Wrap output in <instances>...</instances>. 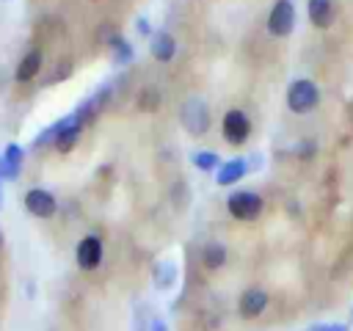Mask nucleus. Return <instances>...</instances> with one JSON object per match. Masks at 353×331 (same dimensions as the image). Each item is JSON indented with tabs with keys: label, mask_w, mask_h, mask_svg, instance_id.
Returning <instances> with one entry per match:
<instances>
[{
	"label": "nucleus",
	"mask_w": 353,
	"mask_h": 331,
	"mask_svg": "<svg viewBox=\"0 0 353 331\" xmlns=\"http://www.w3.org/2000/svg\"><path fill=\"white\" fill-rule=\"evenodd\" d=\"M179 121L185 127V132H190L193 138H201L207 135L210 130V108L201 97H188L182 105H179Z\"/></svg>",
	"instance_id": "obj_1"
},
{
	"label": "nucleus",
	"mask_w": 353,
	"mask_h": 331,
	"mask_svg": "<svg viewBox=\"0 0 353 331\" xmlns=\"http://www.w3.org/2000/svg\"><path fill=\"white\" fill-rule=\"evenodd\" d=\"M320 105V88L309 77H295L287 86V108L292 113H309Z\"/></svg>",
	"instance_id": "obj_2"
},
{
	"label": "nucleus",
	"mask_w": 353,
	"mask_h": 331,
	"mask_svg": "<svg viewBox=\"0 0 353 331\" xmlns=\"http://www.w3.org/2000/svg\"><path fill=\"white\" fill-rule=\"evenodd\" d=\"M226 210L237 221H256L265 210V201L256 190H232L226 196Z\"/></svg>",
	"instance_id": "obj_3"
},
{
	"label": "nucleus",
	"mask_w": 353,
	"mask_h": 331,
	"mask_svg": "<svg viewBox=\"0 0 353 331\" xmlns=\"http://www.w3.org/2000/svg\"><path fill=\"white\" fill-rule=\"evenodd\" d=\"M50 130H52V149H58V152H72V146H74L77 138H80L83 119L72 110L69 116H63V119H58L55 124H50Z\"/></svg>",
	"instance_id": "obj_4"
},
{
	"label": "nucleus",
	"mask_w": 353,
	"mask_h": 331,
	"mask_svg": "<svg viewBox=\"0 0 353 331\" xmlns=\"http://www.w3.org/2000/svg\"><path fill=\"white\" fill-rule=\"evenodd\" d=\"M221 130H223V141L232 143V146H243L251 135V119L245 116V110L240 108H229L223 113V121H221Z\"/></svg>",
	"instance_id": "obj_5"
},
{
	"label": "nucleus",
	"mask_w": 353,
	"mask_h": 331,
	"mask_svg": "<svg viewBox=\"0 0 353 331\" xmlns=\"http://www.w3.org/2000/svg\"><path fill=\"white\" fill-rule=\"evenodd\" d=\"M295 28V6L292 0H276L270 6V14H268V33L276 36V39H284L290 36Z\"/></svg>",
	"instance_id": "obj_6"
},
{
	"label": "nucleus",
	"mask_w": 353,
	"mask_h": 331,
	"mask_svg": "<svg viewBox=\"0 0 353 331\" xmlns=\"http://www.w3.org/2000/svg\"><path fill=\"white\" fill-rule=\"evenodd\" d=\"M105 259V245L99 234H85L74 248V262L80 270H97Z\"/></svg>",
	"instance_id": "obj_7"
},
{
	"label": "nucleus",
	"mask_w": 353,
	"mask_h": 331,
	"mask_svg": "<svg viewBox=\"0 0 353 331\" xmlns=\"http://www.w3.org/2000/svg\"><path fill=\"white\" fill-rule=\"evenodd\" d=\"M22 201H25V210L33 218H52L58 212V201L47 188H30Z\"/></svg>",
	"instance_id": "obj_8"
},
{
	"label": "nucleus",
	"mask_w": 353,
	"mask_h": 331,
	"mask_svg": "<svg viewBox=\"0 0 353 331\" xmlns=\"http://www.w3.org/2000/svg\"><path fill=\"white\" fill-rule=\"evenodd\" d=\"M268 303H270V295L262 287H248L237 298V314L243 320H254V317H259L268 309Z\"/></svg>",
	"instance_id": "obj_9"
},
{
	"label": "nucleus",
	"mask_w": 353,
	"mask_h": 331,
	"mask_svg": "<svg viewBox=\"0 0 353 331\" xmlns=\"http://www.w3.org/2000/svg\"><path fill=\"white\" fill-rule=\"evenodd\" d=\"M22 163H25V149L19 143H6L0 154V179H11V182L19 179Z\"/></svg>",
	"instance_id": "obj_10"
},
{
	"label": "nucleus",
	"mask_w": 353,
	"mask_h": 331,
	"mask_svg": "<svg viewBox=\"0 0 353 331\" xmlns=\"http://www.w3.org/2000/svg\"><path fill=\"white\" fill-rule=\"evenodd\" d=\"M149 52H152L154 61L168 63V61L176 55V39H174L165 28H163V30H154V33L149 36Z\"/></svg>",
	"instance_id": "obj_11"
},
{
	"label": "nucleus",
	"mask_w": 353,
	"mask_h": 331,
	"mask_svg": "<svg viewBox=\"0 0 353 331\" xmlns=\"http://www.w3.org/2000/svg\"><path fill=\"white\" fill-rule=\"evenodd\" d=\"M245 174H248V163H245L243 157H232V160H226V163L218 166V171H215V182H218L221 188H232V185L240 182Z\"/></svg>",
	"instance_id": "obj_12"
},
{
	"label": "nucleus",
	"mask_w": 353,
	"mask_h": 331,
	"mask_svg": "<svg viewBox=\"0 0 353 331\" xmlns=\"http://www.w3.org/2000/svg\"><path fill=\"white\" fill-rule=\"evenodd\" d=\"M41 61H44V55H41L39 47L28 50V52L22 55V61L17 63V69H14V80H17V83H30V80L41 72Z\"/></svg>",
	"instance_id": "obj_13"
},
{
	"label": "nucleus",
	"mask_w": 353,
	"mask_h": 331,
	"mask_svg": "<svg viewBox=\"0 0 353 331\" xmlns=\"http://www.w3.org/2000/svg\"><path fill=\"white\" fill-rule=\"evenodd\" d=\"M108 99H110V86H102V88H99L97 94H91V97H88V99H85L74 113H77V116L83 119V124H85V121H91L97 113H102V110H105Z\"/></svg>",
	"instance_id": "obj_14"
},
{
	"label": "nucleus",
	"mask_w": 353,
	"mask_h": 331,
	"mask_svg": "<svg viewBox=\"0 0 353 331\" xmlns=\"http://www.w3.org/2000/svg\"><path fill=\"white\" fill-rule=\"evenodd\" d=\"M108 55H110V61H113L116 66H127V63H132L135 50H132V44H130L124 36L113 33V36L108 39Z\"/></svg>",
	"instance_id": "obj_15"
},
{
	"label": "nucleus",
	"mask_w": 353,
	"mask_h": 331,
	"mask_svg": "<svg viewBox=\"0 0 353 331\" xmlns=\"http://www.w3.org/2000/svg\"><path fill=\"white\" fill-rule=\"evenodd\" d=\"M306 17L314 28H328L334 22V3L331 0H309L306 3Z\"/></svg>",
	"instance_id": "obj_16"
},
{
	"label": "nucleus",
	"mask_w": 353,
	"mask_h": 331,
	"mask_svg": "<svg viewBox=\"0 0 353 331\" xmlns=\"http://www.w3.org/2000/svg\"><path fill=\"white\" fill-rule=\"evenodd\" d=\"M226 259H229V251H226L223 243H218V240L204 243V248H201V265L207 270H221L226 265Z\"/></svg>",
	"instance_id": "obj_17"
},
{
	"label": "nucleus",
	"mask_w": 353,
	"mask_h": 331,
	"mask_svg": "<svg viewBox=\"0 0 353 331\" xmlns=\"http://www.w3.org/2000/svg\"><path fill=\"white\" fill-rule=\"evenodd\" d=\"M152 281L157 290H171L176 284V265L174 262H157L152 270Z\"/></svg>",
	"instance_id": "obj_18"
},
{
	"label": "nucleus",
	"mask_w": 353,
	"mask_h": 331,
	"mask_svg": "<svg viewBox=\"0 0 353 331\" xmlns=\"http://www.w3.org/2000/svg\"><path fill=\"white\" fill-rule=\"evenodd\" d=\"M190 163H193L199 171L210 174V171H218L221 157H218V152H212V149H199V152H193V154H190Z\"/></svg>",
	"instance_id": "obj_19"
},
{
	"label": "nucleus",
	"mask_w": 353,
	"mask_h": 331,
	"mask_svg": "<svg viewBox=\"0 0 353 331\" xmlns=\"http://www.w3.org/2000/svg\"><path fill=\"white\" fill-rule=\"evenodd\" d=\"M138 105H141L143 110H154V108H157V91H154V88H146V91L141 94Z\"/></svg>",
	"instance_id": "obj_20"
},
{
	"label": "nucleus",
	"mask_w": 353,
	"mask_h": 331,
	"mask_svg": "<svg viewBox=\"0 0 353 331\" xmlns=\"http://www.w3.org/2000/svg\"><path fill=\"white\" fill-rule=\"evenodd\" d=\"M309 331H347V325L345 323H317Z\"/></svg>",
	"instance_id": "obj_21"
},
{
	"label": "nucleus",
	"mask_w": 353,
	"mask_h": 331,
	"mask_svg": "<svg viewBox=\"0 0 353 331\" xmlns=\"http://www.w3.org/2000/svg\"><path fill=\"white\" fill-rule=\"evenodd\" d=\"M149 331H168V325H165L163 320H152V325H149Z\"/></svg>",
	"instance_id": "obj_22"
},
{
	"label": "nucleus",
	"mask_w": 353,
	"mask_h": 331,
	"mask_svg": "<svg viewBox=\"0 0 353 331\" xmlns=\"http://www.w3.org/2000/svg\"><path fill=\"white\" fill-rule=\"evenodd\" d=\"M138 33H143V36L149 33V19H143V17L138 19Z\"/></svg>",
	"instance_id": "obj_23"
},
{
	"label": "nucleus",
	"mask_w": 353,
	"mask_h": 331,
	"mask_svg": "<svg viewBox=\"0 0 353 331\" xmlns=\"http://www.w3.org/2000/svg\"><path fill=\"white\" fill-rule=\"evenodd\" d=\"M0 185H3V179H0ZM0 204H3V188H0Z\"/></svg>",
	"instance_id": "obj_24"
},
{
	"label": "nucleus",
	"mask_w": 353,
	"mask_h": 331,
	"mask_svg": "<svg viewBox=\"0 0 353 331\" xmlns=\"http://www.w3.org/2000/svg\"><path fill=\"white\" fill-rule=\"evenodd\" d=\"M3 243H6V240H3V232H0V248H3Z\"/></svg>",
	"instance_id": "obj_25"
}]
</instances>
